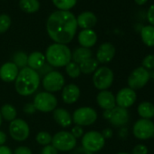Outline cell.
Returning a JSON list of instances; mask_svg holds the SVG:
<instances>
[{"label":"cell","instance_id":"cell-44","mask_svg":"<svg viewBox=\"0 0 154 154\" xmlns=\"http://www.w3.org/2000/svg\"><path fill=\"white\" fill-rule=\"evenodd\" d=\"M6 141H7V134L4 131H0V146L4 145Z\"/></svg>","mask_w":154,"mask_h":154},{"label":"cell","instance_id":"cell-4","mask_svg":"<svg viewBox=\"0 0 154 154\" xmlns=\"http://www.w3.org/2000/svg\"><path fill=\"white\" fill-rule=\"evenodd\" d=\"M113 72L106 66L99 67L93 75V83L96 89L100 91L107 90L113 83Z\"/></svg>","mask_w":154,"mask_h":154},{"label":"cell","instance_id":"cell-6","mask_svg":"<svg viewBox=\"0 0 154 154\" xmlns=\"http://www.w3.org/2000/svg\"><path fill=\"white\" fill-rule=\"evenodd\" d=\"M105 144V139L103 134L97 131H90L82 138V146L91 153L101 150Z\"/></svg>","mask_w":154,"mask_h":154},{"label":"cell","instance_id":"cell-7","mask_svg":"<svg viewBox=\"0 0 154 154\" xmlns=\"http://www.w3.org/2000/svg\"><path fill=\"white\" fill-rule=\"evenodd\" d=\"M33 104L35 110L41 112H50L56 109L57 99L51 93L42 92L35 96Z\"/></svg>","mask_w":154,"mask_h":154},{"label":"cell","instance_id":"cell-29","mask_svg":"<svg viewBox=\"0 0 154 154\" xmlns=\"http://www.w3.org/2000/svg\"><path fill=\"white\" fill-rule=\"evenodd\" d=\"M54 5L62 11H69L75 5L77 0H52Z\"/></svg>","mask_w":154,"mask_h":154},{"label":"cell","instance_id":"cell-2","mask_svg":"<svg viewBox=\"0 0 154 154\" xmlns=\"http://www.w3.org/2000/svg\"><path fill=\"white\" fill-rule=\"evenodd\" d=\"M40 82V75L36 71L25 67L18 72L15 81V88L19 95L29 96L36 92Z\"/></svg>","mask_w":154,"mask_h":154},{"label":"cell","instance_id":"cell-21","mask_svg":"<svg viewBox=\"0 0 154 154\" xmlns=\"http://www.w3.org/2000/svg\"><path fill=\"white\" fill-rule=\"evenodd\" d=\"M53 117L54 121L62 127H69L72 123V115L68 111L63 108H56L53 111Z\"/></svg>","mask_w":154,"mask_h":154},{"label":"cell","instance_id":"cell-24","mask_svg":"<svg viewBox=\"0 0 154 154\" xmlns=\"http://www.w3.org/2000/svg\"><path fill=\"white\" fill-rule=\"evenodd\" d=\"M138 113L141 119L150 120L154 117V105L149 102H142L138 106Z\"/></svg>","mask_w":154,"mask_h":154},{"label":"cell","instance_id":"cell-32","mask_svg":"<svg viewBox=\"0 0 154 154\" xmlns=\"http://www.w3.org/2000/svg\"><path fill=\"white\" fill-rule=\"evenodd\" d=\"M52 135L47 132V131H39L37 134H36V137H35V140L36 141L40 144V145H44V146H46V145H49L51 142H52Z\"/></svg>","mask_w":154,"mask_h":154},{"label":"cell","instance_id":"cell-11","mask_svg":"<svg viewBox=\"0 0 154 154\" xmlns=\"http://www.w3.org/2000/svg\"><path fill=\"white\" fill-rule=\"evenodd\" d=\"M9 134L17 141H25L30 134V128L27 122L22 119H15L10 122Z\"/></svg>","mask_w":154,"mask_h":154},{"label":"cell","instance_id":"cell-20","mask_svg":"<svg viewBox=\"0 0 154 154\" xmlns=\"http://www.w3.org/2000/svg\"><path fill=\"white\" fill-rule=\"evenodd\" d=\"M77 26H80L83 29H92L95 26L97 23L96 16L90 11H85L78 16L76 18Z\"/></svg>","mask_w":154,"mask_h":154},{"label":"cell","instance_id":"cell-28","mask_svg":"<svg viewBox=\"0 0 154 154\" xmlns=\"http://www.w3.org/2000/svg\"><path fill=\"white\" fill-rule=\"evenodd\" d=\"M0 113H1L2 119H5L6 121H8V122H12L15 119H17L16 117H17V109L12 104L6 103L1 107V109H0Z\"/></svg>","mask_w":154,"mask_h":154},{"label":"cell","instance_id":"cell-5","mask_svg":"<svg viewBox=\"0 0 154 154\" xmlns=\"http://www.w3.org/2000/svg\"><path fill=\"white\" fill-rule=\"evenodd\" d=\"M77 144V139L70 131H61L55 133L52 139V145L59 151L72 150Z\"/></svg>","mask_w":154,"mask_h":154},{"label":"cell","instance_id":"cell-39","mask_svg":"<svg viewBox=\"0 0 154 154\" xmlns=\"http://www.w3.org/2000/svg\"><path fill=\"white\" fill-rule=\"evenodd\" d=\"M147 19L150 26H154V4L151 5L147 12Z\"/></svg>","mask_w":154,"mask_h":154},{"label":"cell","instance_id":"cell-31","mask_svg":"<svg viewBox=\"0 0 154 154\" xmlns=\"http://www.w3.org/2000/svg\"><path fill=\"white\" fill-rule=\"evenodd\" d=\"M65 72L71 78H77L81 75V70L79 64L74 62H70L65 66Z\"/></svg>","mask_w":154,"mask_h":154},{"label":"cell","instance_id":"cell-47","mask_svg":"<svg viewBox=\"0 0 154 154\" xmlns=\"http://www.w3.org/2000/svg\"><path fill=\"white\" fill-rule=\"evenodd\" d=\"M117 154H130V153H127V152H119Z\"/></svg>","mask_w":154,"mask_h":154},{"label":"cell","instance_id":"cell-17","mask_svg":"<svg viewBox=\"0 0 154 154\" xmlns=\"http://www.w3.org/2000/svg\"><path fill=\"white\" fill-rule=\"evenodd\" d=\"M81 95L80 88L74 84H70L63 88L62 99L66 104H72L78 101Z\"/></svg>","mask_w":154,"mask_h":154},{"label":"cell","instance_id":"cell-30","mask_svg":"<svg viewBox=\"0 0 154 154\" xmlns=\"http://www.w3.org/2000/svg\"><path fill=\"white\" fill-rule=\"evenodd\" d=\"M27 59L28 55L24 52H17L13 56V63L18 67V68H25L27 67Z\"/></svg>","mask_w":154,"mask_h":154},{"label":"cell","instance_id":"cell-40","mask_svg":"<svg viewBox=\"0 0 154 154\" xmlns=\"http://www.w3.org/2000/svg\"><path fill=\"white\" fill-rule=\"evenodd\" d=\"M24 111H25V112H26V113H28V114H32V113H34L36 110H35V106H34L33 103H27V104L25 105Z\"/></svg>","mask_w":154,"mask_h":154},{"label":"cell","instance_id":"cell-42","mask_svg":"<svg viewBox=\"0 0 154 154\" xmlns=\"http://www.w3.org/2000/svg\"><path fill=\"white\" fill-rule=\"evenodd\" d=\"M0 154H13V151L8 146H0Z\"/></svg>","mask_w":154,"mask_h":154},{"label":"cell","instance_id":"cell-35","mask_svg":"<svg viewBox=\"0 0 154 154\" xmlns=\"http://www.w3.org/2000/svg\"><path fill=\"white\" fill-rule=\"evenodd\" d=\"M132 154H148V148L143 144H138L132 149Z\"/></svg>","mask_w":154,"mask_h":154},{"label":"cell","instance_id":"cell-3","mask_svg":"<svg viewBox=\"0 0 154 154\" xmlns=\"http://www.w3.org/2000/svg\"><path fill=\"white\" fill-rule=\"evenodd\" d=\"M45 60L52 67L66 66L72 60V52L66 45L53 44L49 45L45 52Z\"/></svg>","mask_w":154,"mask_h":154},{"label":"cell","instance_id":"cell-23","mask_svg":"<svg viewBox=\"0 0 154 154\" xmlns=\"http://www.w3.org/2000/svg\"><path fill=\"white\" fill-rule=\"evenodd\" d=\"M93 56V52L90 48H85V47H78L76 48L73 53H72V59L73 60L74 63L80 64L84 61L91 58Z\"/></svg>","mask_w":154,"mask_h":154},{"label":"cell","instance_id":"cell-12","mask_svg":"<svg viewBox=\"0 0 154 154\" xmlns=\"http://www.w3.org/2000/svg\"><path fill=\"white\" fill-rule=\"evenodd\" d=\"M103 117L108 120L113 126L122 127L124 126L129 121V112L127 109L115 106L112 110H105Z\"/></svg>","mask_w":154,"mask_h":154},{"label":"cell","instance_id":"cell-1","mask_svg":"<svg viewBox=\"0 0 154 154\" xmlns=\"http://www.w3.org/2000/svg\"><path fill=\"white\" fill-rule=\"evenodd\" d=\"M76 17L70 11L57 10L52 13L46 22V30L50 38L56 44H69L77 31Z\"/></svg>","mask_w":154,"mask_h":154},{"label":"cell","instance_id":"cell-15","mask_svg":"<svg viewBox=\"0 0 154 154\" xmlns=\"http://www.w3.org/2000/svg\"><path fill=\"white\" fill-rule=\"evenodd\" d=\"M18 67L13 62H8L0 67V79L5 83L16 81L18 75Z\"/></svg>","mask_w":154,"mask_h":154},{"label":"cell","instance_id":"cell-36","mask_svg":"<svg viewBox=\"0 0 154 154\" xmlns=\"http://www.w3.org/2000/svg\"><path fill=\"white\" fill-rule=\"evenodd\" d=\"M41 154H58V150L53 145L49 144L42 149Z\"/></svg>","mask_w":154,"mask_h":154},{"label":"cell","instance_id":"cell-10","mask_svg":"<svg viewBox=\"0 0 154 154\" xmlns=\"http://www.w3.org/2000/svg\"><path fill=\"white\" fill-rule=\"evenodd\" d=\"M149 79V72L142 66L134 69L128 77L129 88L132 90H140L143 88Z\"/></svg>","mask_w":154,"mask_h":154},{"label":"cell","instance_id":"cell-43","mask_svg":"<svg viewBox=\"0 0 154 154\" xmlns=\"http://www.w3.org/2000/svg\"><path fill=\"white\" fill-rule=\"evenodd\" d=\"M103 136L104 139H109L112 136V131L111 129H105L103 131V132H101Z\"/></svg>","mask_w":154,"mask_h":154},{"label":"cell","instance_id":"cell-19","mask_svg":"<svg viewBox=\"0 0 154 154\" xmlns=\"http://www.w3.org/2000/svg\"><path fill=\"white\" fill-rule=\"evenodd\" d=\"M78 42L82 47L91 48L97 42V35L93 29H84L78 35Z\"/></svg>","mask_w":154,"mask_h":154},{"label":"cell","instance_id":"cell-48","mask_svg":"<svg viewBox=\"0 0 154 154\" xmlns=\"http://www.w3.org/2000/svg\"><path fill=\"white\" fill-rule=\"evenodd\" d=\"M153 79H154V72H153Z\"/></svg>","mask_w":154,"mask_h":154},{"label":"cell","instance_id":"cell-41","mask_svg":"<svg viewBox=\"0 0 154 154\" xmlns=\"http://www.w3.org/2000/svg\"><path fill=\"white\" fill-rule=\"evenodd\" d=\"M71 154H93V153H91L90 151H88L85 149H84L83 147H81V148L75 149Z\"/></svg>","mask_w":154,"mask_h":154},{"label":"cell","instance_id":"cell-25","mask_svg":"<svg viewBox=\"0 0 154 154\" xmlns=\"http://www.w3.org/2000/svg\"><path fill=\"white\" fill-rule=\"evenodd\" d=\"M140 37L142 42L149 47L154 46V26H145L140 31Z\"/></svg>","mask_w":154,"mask_h":154},{"label":"cell","instance_id":"cell-9","mask_svg":"<svg viewBox=\"0 0 154 154\" xmlns=\"http://www.w3.org/2000/svg\"><path fill=\"white\" fill-rule=\"evenodd\" d=\"M64 77L60 72L51 71L44 76L42 85L46 92L52 94L62 90L64 86Z\"/></svg>","mask_w":154,"mask_h":154},{"label":"cell","instance_id":"cell-46","mask_svg":"<svg viewBox=\"0 0 154 154\" xmlns=\"http://www.w3.org/2000/svg\"><path fill=\"white\" fill-rule=\"evenodd\" d=\"M2 124V116H1V113H0V126Z\"/></svg>","mask_w":154,"mask_h":154},{"label":"cell","instance_id":"cell-8","mask_svg":"<svg viewBox=\"0 0 154 154\" xmlns=\"http://www.w3.org/2000/svg\"><path fill=\"white\" fill-rule=\"evenodd\" d=\"M72 122L78 126H90L97 120V112L92 107H80L73 112Z\"/></svg>","mask_w":154,"mask_h":154},{"label":"cell","instance_id":"cell-18","mask_svg":"<svg viewBox=\"0 0 154 154\" xmlns=\"http://www.w3.org/2000/svg\"><path fill=\"white\" fill-rule=\"evenodd\" d=\"M96 101L98 105L105 110H112L116 106V103H115V96L113 95V94L108 90H103L101 91L96 97Z\"/></svg>","mask_w":154,"mask_h":154},{"label":"cell","instance_id":"cell-13","mask_svg":"<svg viewBox=\"0 0 154 154\" xmlns=\"http://www.w3.org/2000/svg\"><path fill=\"white\" fill-rule=\"evenodd\" d=\"M133 135L139 140H148L154 136V123L150 120L140 119L132 128Z\"/></svg>","mask_w":154,"mask_h":154},{"label":"cell","instance_id":"cell-33","mask_svg":"<svg viewBox=\"0 0 154 154\" xmlns=\"http://www.w3.org/2000/svg\"><path fill=\"white\" fill-rule=\"evenodd\" d=\"M11 26V18L8 15H0V34L6 33Z\"/></svg>","mask_w":154,"mask_h":154},{"label":"cell","instance_id":"cell-34","mask_svg":"<svg viewBox=\"0 0 154 154\" xmlns=\"http://www.w3.org/2000/svg\"><path fill=\"white\" fill-rule=\"evenodd\" d=\"M142 67L146 70L154 69V54H149L142 60Z\"/></svg>","mask_w":154,"mask_h":154},{"label":"cell","instance_id":"cell-16","mask_svg":"<svg viewBox=\"0 0 154 154\" xmlns=\"http://www.w3.org/2000/svg\"><path fill=\"white\" fill-rule=\"evenodd\" d=\"M115 55V47L111 43H103L100 45L96 53V60L101 63L111 62Z\"/></svg>","mask_w":154,"mask_h":154},{"label":"cell","instance_id":"cell-22","mask_svg":"<svg viewBox=\"0 0 154 154\" xmlns=\"http://www.w3.org/2000/svg\"><path fill=\"white\" fill-rule=\"evenodd\" d=\"M45 63V56L43 53L35 51L28 55L27 67L36 71L41 69Z\"/></svg>","mask_w":154,"mask_h":154},{"label":"cell","instance_id":"cell-37","mask_svg":"<svg viewBox=\"0 0 154 154\" xmlns=\"http://www.w3.org/2000/svg\"><path fill=\"white\" fill-rule=\"evenodd\" d=\"M13 154H32V150L26 146H19L14 150Z\"/></svg>","mask_w":154,"mask_h":154},{"label":"cell","instance_id":"cell-45","mask_svg":"<svg viewBox=\"0 0 154 154\" xmlns=\"http://www.w3.org/2000/svg\"><path fill=\"white\" fill-rule=\"evenodd\" d=\"M135 3L139 6H142V5H145L147 2H148V0H134Z\"/></svg>","mask_w":154,"mask_h":154},{"label":"cell","instance_id":"cell-27","mask_svg":"<svg viewBox=\"0 0 154 154\" xmlns=\"http://www.w3.org/2000/svg\"><path fill=\"white\" fill-rule=\"evenodd\" d=\"M19 7L24 12L32 14L39 10L40 3L38 0H20Z\"/></svg>","mask_w":154,"mask_h":154},{"label":"cell","instance_id":"cell-38","mask_svg":"<svg viewBox=\"0 0 154 154\" xmlns=\"http://www.w3.org/2000/svg\"><path fill=\"white\" fill-rule=\"evenodd\" d=\"M71 133L73 135V137H74L75 139H77V138H80L81 136H83V134H84V130H83V128H82L81 126L75 125V126L72 129Z\"/></svg>","mask_w":154,"mask_h":154},{"label":"cell","instance_id":"cell-14","mask_svg":"<svg viewBox=\"0 0 154 154\" xmlns=\"http://www.w3.org/2000/svg\"><path fill=\"white\" fill-rule=\"evenodd\" d=\"M136 99H137V95H136L135 91L131 88L126 87V88L121 89L117 93L115 96V103L117 106L127 109L134 104V103L136 102Z\"/></svg>","mask_w":154,"mask_h":154},{"label":"cell","instance_id":"cell-26","mask_svg":"<svg viewBox=\"0 0 154 154\" xmlns=\"http://www.w3.org/2000/svg\"><path fill=\"white\" fill-rule=\"evenodd\" d=\"M98 65L99 63L95 58H89L85 61H84L83 63H81L79 64L81 72L85 73V74H89V73H93L97 69H98Z\"/></svg>","mask_w":154,"mask_h":154}]
</instances>
